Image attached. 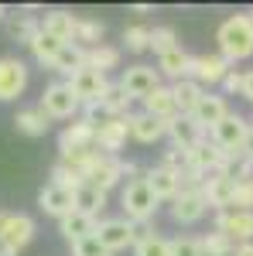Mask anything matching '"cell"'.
<instances>
[{"label": "cell", "instance_id": "1", "mask_svg": "<svg viewBox=\"0 0 253 256\" xmlns=\"http://www.w3.org/2000/svg\"><path fill=\"white\" fill-rule=\"evenodd\" d=\"M219 55L229 62H243L253 55V18L250 14H233V18H226L219 24Z\"/></svg>", "mask_w": 253, "mask_h": 256}, {"label": "cell", "instance_id": "2", "mask_svg": "<svg viewBox=\"0 0 253 256\" xmlns=\"http://www.w3.org/2000/svg\"><path fill=\"white\" fill-rule=\"evenodd\" d=\"M120 205H123V218H130L137 226V222H151L161 202L154 198V192L147 188L144 178H130L127 188H123V195H120Z\"/></svg>", "mask_w": 253, "mask_h": 256}, {"label": "cell", "instance_id": "3", "mask_svg": "<svg viewBox=\"0 0 253 256\" xmlns=\"http://www.w3.org/2000/svg\"><path fill=\"white\" fill-rule=\"evenodd\" d=\"M69 89H72V96L79 99V106L86 110V116H93V110H99V102H103V96H106V89H110V82H106V76L103 72H96V68H79V72H72L69 76Z\"/></svg>", "mask_w": 253, "mask_h": 256}, {"label": "cell", "instance_id": "4", "mask_svg": "<svg viewBox=\"0 0 253 256\" xmlns=\"http://www.w3.org/2000/svg\"><path fill=\"white\" fill-rule=\"evenodd\" d=\"M35 239V218L24 212H7L4 226H0V253L4 256H18L28 242Z\"/></svg>", "mask_w": 253, "mask_h": 256}, {"label": "cell", "instance_id": "5", "mask_svg": "<svg viewBox=\"0 0 253 256\" xmlns=\"http://www.w3.org/2000/svg\"><path fill=\"white\" fill-rule=\"evenodd\" d=\"M59 150H62V160L76 158V154H86V150H96V116L72 120V123L62 130Z\"/></svg>", "mask_w": 253, "mask_h": 256}, {"label": "cell", "instance_id": "6", "mask_svg": "<svg viewBox=\"0 0 253 256\" xmlns=\"http://www.w3.org/2000/svg\"><path fill=\"white\" fill-rule=\"evenodd\" d=\"M246 134H250V123L239 116V113H233V110H229V113L209 130L212 144L219 147V150H226V154H239L243 144H246Z\"/></svg>", "mask_w": 253, "mask_h": 256}, {"label": "cell", "instance_id": "7", "mask_svg": "<svg viewBox=\"0 0 253 256\" xmlns=\"http://www.w3.org/2000/svg\"><path fill=\"white\" fill-rule=\"evenodd\" d=\"M222 158H226V154H222L209 137L202 140V144H195V147H188V150H181V164H185V171H192V174H198V178L219 174Z\"/></svg>", "mask_w": 253, "mask_h": 256}, {"label": "cell", "instance_id": "8", "mask_svg": "<svg viewBox=\"0 0 253 256\" xmlns=\"http://www.w3.org/2000/svg\"><path fill=\"white\" fill-rule=\"evenodd\" d=\"M96 239L110 253H120V250H134L140 232H137V226L130 218H103L96 226Z\"/></svg>", "mask_w": 253, "mask_h": 256}, {"label": "cell", "instance_id": "9", "mask_svg": "<svg viewBox=\"0 0 253 256\" xmlns=\"http://www.w3.org/2000/svg\"><path fill=\"white\" fill-rule=\"evenodd\" d=\"M38 106L48 113V120H72L79 110H82L79 99L72 96V89H69V82H52V86L41 92Z\"/></svg>", "mask_w": 253, "mask_h": 256}, {"label": "cell", "instance_id": "10", "mask_svg": "<svg viewBox=\"0 0 253 256\" xmlns=\"http://www.w3.org/2000/svg\"><path fill=\"white\" fill-rule=\"evenodd\" d=\"M215 232L233 239L236 246L253 242V212H239V208H222V212H215Z\"/></svg>", "mask_w": 253, "mask_h": 256}, {"label": "cell", "instance_id": "11", "mask_svg": "<svg viewBox=\"0 0 253 256\" xmlns=\"http://www.w3.org/2000/svg\"><path fill=\"white\" fill-rule=\"evenodd\" d=\"M120 86L127 89L130 99H140V102H144V99L161 86V72H157L154 65H130V68H123Z\"/></svg>", "mask_w": 253, "mask_h": 256}, {"label": "cell", "instance_id": "12", "mask_svg": "<svg viewBox=\"0 0 253 256\" xmlns=\"http://www.w3.org/2000/svg\"><path fill=\"white\" fill-rule=\"evenodd\" d=\"M130 137V116H120V120H103L96 123V150L106 154V158H117V150H123V144Z\"/></svg>", "mask_w": 253, "mask_h": 256}, {"label": "cell", "instance_id": "13", "mask_svg": "<svg viewBox=\"0 0 253 256\" xmlns=\"http://www.w3.org/2000/svg\"><path fill=\"white\" fill-rule=\"evenodd\" d=\"M28 89V65L21 58H0V102H11Z\"/></svg>", "mask_w": 253, "mask_h": 256}, {"label": "cell", "instance_id": "14", "mask_svg": "<svg viewBox=\"0 0 253 256\" xmlns=\"http://www.w3.org/2000/svg\"><path fill=\"white\" fill-rule=\"evenodd\" d=\"M229 62L222 58L219 52L215 55H192V79L205 89V86H222V79L229 76Z\"/></svg>", "mask_w": 253, "mask_h": 256}, {"label": "cell", "instance_id": "15", "mask_svg": "<svg viewBox=\"0 0 253 256\" xmlns=\"http://www.w3.org/2000/svg\"><path fill=\"white\" fill-rule=\"evenodd\" d=\"M205 212H209V205H205V198H202V188H181L178 198L171 202V218L181 222V226L198 222Z\"/></svg>", "mask_w": 253, "mask_h": 256}, {"label": "cell", "instance_id": "16", "mask_svg": "<svg viewBox=\"0 0 253 256\" xmlns=\"http://www.w3.org/2000/svg\"><path fill=\"white\" fill-rule=\"evenodd\" d=\"M144 181H147V188L154 192L157 202H175L178 192H181V171H178V168L157 164V168H151V171L144 174Z\"/></svg>", "mask_w": 253, "mask_h": 256}, {"label": "cell", "instance_id": "17", "mask_svg": "<svg viewBox=\"0 0 253 256\" xmlns=\"http://www.w3.org/2000/svg\"><path fill=\"white\" fill-rule=\"evenodd\" d=\"M233 188H236V181L229 174H209L202 181V198H205L209 208L222 212V208L233 205Z\"/></svg>", "mask_w": 253, "mask_h": 256}, {"label": "cell", "instance_id": "18", "mask_svg": "<svg viewBox=\"0 0 253 256\" xmlns=\"http://www.w3.org/2000/svg\"><path fill=\"white\" fill-rule=\"evenodd\" d=\"M168 137L175 144V150H188V147H195V144L205 140V130H202L192 116H181V113H178V116L168 120Z\"/></svg>", "mask_w": 253, "mask_h": 256}, {"label": "cell", "instance_id": "19", "mask_svg": "<svg viewBox=\"0 0 253 256\" xmlns=\"http://www.w3.org/2000/svg\"><path fill=\"white\" fill-rule=\"evenodd\" d=\"M38 205H41V212H45V216H55V218H65L72 208H76L72 192H69V188H62V184H52V181L41 188Z\"/></svg>", "mask_w": 253, "mask_h": 256}, {"label": "cell", "instance_id": "20", "mask_svg": "<svg viewBox=\"0 0 253 256\" xmlns=\"http://www.w3.org/2000/svg\"><path fill=\"white\" fill-rule=\"evenodd\" d=\"M76 28H79V18L69 14V10H48L45 20H41V31L59 38L62 44H76Z\"/></svg>", "mask_w": 253, "mask_h": 256}, {"label": "cell", "instance_id": "21", "mask_svg": "<svg viewBox=\"0 0 253 256\" xmlns=\"http://www.w3.org/2000/svg\"><path fill=\"white\" fill-rule=\"evenodd\" d=\"M226 113H229L226 96H209V92H205V96L198 99V106L192 110V120L202 126V130H205V134H209V130H212V126H215L222 116H226Z\"/></svg>", "mask_w": 253, "mask_h": 256}, {"label": "cell", "instance_id": "22", "mask_svg": "<svg viewBox=\"0 0 253 256\" xmlns=\"http://www.w3.org/2000/svg\"><path fill=\"white\" fill-rule=\"evenodd\" d=\"M157 72L161 76H168V79H192V55L178 44V48H171V52H164L161 58H157Z\"/></svg>", "mask_w": 253, "mask_h": 256}, {"label": "cell", "instance_id": "23", "mask_svg": "<svg viewBox=\"0 0 253 256\" xmlns=\"http://www.w3.org/2000/svg\"><path fill=\"white\" fill-rule=\"evenodd\" d=\"M123 164H127V160L106 158V154H103V160H99L96 168H93V174H89V181H86V184H93V188H99V192H110V188H117L120 181H123Z\"/></svg>", "mask_w": 253, "mask_h": 256}, {"label": "cell", "instance_id": "24", "mask_svg": "<svg viewBox=\"0 0 253 256\" xmlns=\"http://www.w3.org/2000/svg\"><path fill=\"white\" fill-rule=\"evenodd\" d=\"M168 134V123L154 120L151 113H130V137L140 144H157V140Z\"/></svg>", "mask_w": 253, "mask_h": 256}, {"label": "cell", "instance_id": "25", "mask_svg": "<svg viewBox=\"0 0 253 256\" xmlns=\"http://www.w3.org/2000/svg\"><path fill=\"white\" fill-rule=\"evenodd\" d=\"M96 226H99V222L93 216L76 212V208H72L65 218H59V232L69 239V242H79V239H86V236H96Z\"/></svg>", "mask_w": 253, "mask_h": 256}, {"label": "cell", "instance_id": "26", "mask_svg": "<svg viewBox=\"0 0 253 256\" xmlns=\"http://www.w3.org/2000/svg\"><path fill=\"white\" fill-rule=\"evenodd\" d=\"M144 113H151L154 120H168L178 116V106H175V96H171V86H157L151 96L144 99Z\"/></svg>", "mask_w": 253, "mask_h": 256}, {"label": "cell", "instance_id": "27", "mask_svg": "<svg viewBox=\"0 0 253 256\" xmlns=\"http://www.w3.org/2000/svg\"><path fill=\"white\" fill-rule=\"evenodd\" d=\"M171 96H175L178 113H181V116H192V110L198 106V99L205 96V89L195 79H181V82H171Z\"/></svg>", "mask_w": 253, "mask_h": 256}, {"label": "cell", "instance_id": "28", "mask_svg": "<svg viewBox=\"0 0 253 256\" xmlns=\"http://www.w3.org/2000/svg\"><path fill=\"white\" fill-rule=\"evenodd\" d=\"M14 126L24 137H45L48 126H52V120H48V113L41 106H31V110H21L18 116H14Z\"/></svg>", "mask_w": 253, "mask_h": 256}, {"label": "cell", "instance_id": "29", "mask_svg": "<svg viewBox=\"0 0 253 256\" xmlns=\"http://www.w3.org/2000/svg\"><path fill=\"white\" fill-rule=\"evenodd\" d=\"M130 106H134V99L127 96V89H123L120 82H110V89H106V96L99 102V110L110 120H120V116H130Z\"/></svg>", "mask_w": 253, "mask_h": 256}, {"label": "cell", "instance_id": "30", "mask_svg": "<svg viewBox=\"0 0 253 256\" xmlns=\"http://www.w3.org/2000/svg\"><path fill=\"white\" fill-rule=\"evenodd\" d=\"M72 202H76V212H86V216L96 218L103 208H106V192H99L93 184H82L72 192Z\"/></svg>", "mask_w": 253, "mask_h": 256}, {"label": "cell", "instance_id": "31", "mask_svg": "<svg viewBox=\"0 0 253 256\" xmlns=\"http://www.w3.org/2000/svg\"><path fill=\"white\" fill-rule=\"evenodd\" d=\"M86 68H96V72H110V68H117L120 65V52L117 48H110V44H96V48H86V58H82Z\"/></svg>", "mask_w": 253, "mask_h": 256}, {"label": "cell", "instance_id": "32", "mask_svg": "<svg viewBox=\"0 0 253 256\" xmlns=\"http://www.w3.org/2000/svg\"><path fill=\"white\" fill-rule=\"evenodd\" d=\"M62 48H65V44H62L59 38H52V34H45V31H41L38 38H35V44H31V55H35L38 65H48V68H52V62L59 58Z\"/></svg>", "mask_w": 253, "mask_h": 256}, {"label": "cell", "instance_id": "33", "mask_svg": "<svg viewBox=\"0 0 253 256\" xmlns=\"http://www.w3.org/2000/svg\"><path fill=\"white\" fill-rule=\"evenodd\" d=\"M134 256H171V239L140 232V239L134 242Z\"/></svg>", "mask_w": 253, "mask_h": 256}, {"label": "cell", "instance_id": "34", "mask_svg": "<svg viewBox=\"0 0 253 256\" xmlns=\"http://www.w3.org/2000/svg\"><path fill=\"white\" fill-rule=\"evenodd\" d=\"M82 58H86V48H79V44H65V48L59 52V58L52 62V68L62 72V76H72V72L82 68Z\"/></svg>", "mask_w": 253, "mask_h": 256}, {"label": "cell", "instance_id": "35", "mask_svg": "<svg viewBox=\"0 0 253 256\" xmlns=\"http://www.w3.org/2000/svg\"><path fill=\"white\" fill-rule=\"evenodd\" d=\"M103 24L99 20H89V18H79V28H76V44L79 48H96L103 44Z\"/></svg>", "mask_w": 253, "mask_h": 256}, {"label": "cell", "instance_id": "36", "mask_svg": "<svg viewBox=\"0 0 253 256\" xmlns=\"http://www.w3.org/2000/svg\"><path fill=\"white\" fill-rule=\"evenodd\" d=\"M198 242H202V256H233L236 253V242L226 239L222 232H209V236H202Z\"/></svg>", "mask_w": 253, "mask_h": 256}, {"label": "cell", "instance_id": "37", "mask_svg": "<svg viewBox=\"0 0 253 256\" xmlns=\"http://www.w3.org/2000/svg\"><path fill=\"white\" fill-rule=\"evenodd\" d=\"M171 48H178L175 28H151V52H154L157 58H161L164 52H171Z\"/></svg>", "mask_w": 253, "mask_h": 256}, {"label": "cell", "instance_id": "38", "mask_svg": "<svg viewBox=\"0 0 253 256\" xmlns=\"http://www.w3.org/2000/svg\"><path fill=\"white\" fill-rule=\"evenodd\" d=\"M123 44H127L130 52H147V48H151V28L130 24V28L123 31Z\"/></svg>", "mask_w": 253, "mask_h": 256}, {"label": "cell", "instance_id": "39", "mask_svg": "<svg viewBox=\"0 0 253 256\" xmlns=\"http://www.w3.org/2000/svg\"><path fill=\"white\" fill-rule=\"evenodd\" d=\"M11 34H14L21 44H28V48H31V44H35V38L41 34V24L35 18H21V20H14V24H11Z\"/></svg>", "mask_w": 253, "mask_h": 256}, {"label": "cell", "instance_id": "40", "mask_svg": "<svg viewBox=\"0 0 253 256\" xmlns=\"http://www.w3.org/2000/svg\"><path fill=\"white\" fill-rule=\"evenodd\" d=\"M52 184H62V188H69V192H76V188L86 184V181L76 174V168H69L65 160H59V164L52 168Z\"/></svg>", "mask_w": 253, "mask_h": 256}, {"label": "cell", "instance_id": "41", "mask_svg": "<svg viewBox=\"0 0 253 256\" xmlns=\"http://www.w3.org/2000/svg\"><path fill=\"white\" fill-rule=\"evenodd\" d=\"M229 208L253 212V178H250V181H236V188H233V205H229Z\"/></svg>", "mask_w": 253, "mask_h": 256}, {"label": "cell", "instance_id": "42", "mask_svg": "<svg viewBox=\"0 0 253 256\" xmlns=\"http://www.w3.org/2000/svg\"><path fill=\"white\" fill-rule=\"evenodd\" d=\"M72 256H113V253L96 236H86V239H79V242H72Z\"/></svg>", "mask_w": 253, "mask_h": 256}, {"label": "cell", "instance_id": "43", "mask_svg": "<svg viewBox=\"0 0 253 256\" xmlns=\"http://www.w3.org/2000/svg\"><path fill=\"white\" fill-rule=\"evenodd\" d=\"M171 256H202V242L195 236H178L171 239Z\"/></svg>", "mask_w": 253, "mask_h": 256}, {"label": "cell", "instance_id": "44", "mask_svg": "<svg viewBox=\"0 0 253 256\" xmlns=\"http://www.w3.org/2000/svg\"><path fill=\"white\" fill-rule=\"evenodd\" d=\"M222 89H226L229 96H236V92H243V72H236V68H229V76L222 79Z\"/></svg>", "mask_w": 253, "mask_h": 256}, {"label": "cell", "instance_id": "45", "mask_svg": "<svg viewBox=\"0 0 253 256\" xmlns=\"http://www.w3.org/2000/svg\"><path fill=\"white\" fill-rule=\"evenodd\" d=\"M239 96L253 102V72H243V92H239Z\"/></svg>", "mask_w": 253, "mask_h": 256}, {"label": "cell", "instance_id": "46", "mask_svg": "<svg viewBox=\"0 0 253 256\" xmlns=\"http://www.w3.org/2000/svg\"><path fill=\"white\" fill-rule=\"evenodd\" d=\"M243 154L253 160V123H250V134H246V144H243Z\"/></svg>", "mask_w": 253, "mask_h": 256}, {"label": "cell", "instance_id": "47", "mask_svg": "<svg viewBox=\"0 0 253 256\" xmlns=\"http://www.w3.org/2000/svg\"><path fill=\"white\" fill-rule=\"evenodd\" d=\"M233 256H253V242H243V246H236Z\"/></svg>", "mask_w": 253, "mask_h": 256}, {"label": "cell", "instance_id": "48", "mask_svg": "<svg viewBox=\"0 0 253 256\" xmlns=\"http://www.w3.org/2000/svg\"><path fill=\"white\" fill-rule=\"evenodd\" d=\"M4 216H7V212H0V226H4Z\"/></svg>", "mask_w": 253, "mask_h": 256}, {"label": "cell", "instance_id": "49", "mask_svg": "<svg viewBox=\"0 0 253 256\" xmlns=\"http://www.w3.org/2000/svg\"><path fill=\"white\" fill-rule=\"evenodd\" d=\"M4 14H7V10H4V7H0V20H4Z\"/></svg>", "mask_w": 253, "mask_h": 256}, {"label": "cell", "instance_id": "50", "mask_svg": "<svg viewBox=\"0 0 253 256\" xmlns=\"http://www.w3.org/2000/svg\"><path fill=\"white\" fill-rule=\"evenodd\" d=\"M0 256H4V253H0Z\"/></svg>", "mask_w": 253, "mask_h": 256}]
</instances>
